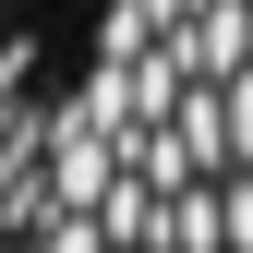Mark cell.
<instances>
[{
    "label": "cell",
    "instance_id": "cell-1",
    "mask_svg": "<svg viewBox=\"0 0 253 253\" xmlns=\"http://www.w3.org/2000/svg\"><path fill=\"white\" fill-rule=\"evenodd\" d=\"M0 253H253V0H84L12 60Z\"/></svg>",
    "mask_w": 253,
    "mask_h": 253
},
{
    "label": "cell",
    "instance_id": "cell-2",
    "mask_svg": "<svg viewBox=\"0 0 253 253\" xmlns=\"http://www.w3.org/2000/svg\"><path fill=\"white\" fill-rule=\"evenodd\" d=\"M12 12H24V0H0V73H12Z\"/></svg>",
    "mask_w": 253,
    "mask_h": 253
}]
</instances>
